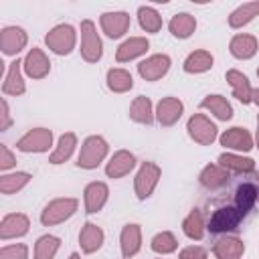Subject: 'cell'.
I'll return each mask as SVG.
<instances>
[{
  "label": "cell",
  "mask_w": 259,
  "mask_h": 259,
  "mask_svg": "<svg viewBox=\"0 0 259 259\" xmlns=\"http://www.w3.org/2000/svg\"><path fill=\"white\" fill-rule=\"evenodd\" d=\"M107 150H109L107 142L101 136H89L81 146V152H79V158H77V166L85 168V170L97 168L103 162V158L107 156Z\"/></svg>",
  "instance_id": "1"
},
{
  "label": "cell",
  "mask_w": 259,
  "mask_h": 259,
  "mask_svg": "<svg viewBox=\"0 0 259 259\" xmlns=\"http://www.w3.org/2000/svg\"><path fill=\"white\" fill-rule=\"evenodd\" d=\"M77 206H79L77 198H55L40 212V223L45 227H53V225L65 223L67 219H71L75 214Z\"/></svg>",
  "instance_id": "2"
},
{
  "label": "cell",
  "mask_w": 259,
  "mask_h": 259,
  "mask_svg": "<svg viewBox=\"0 0 259 259\" xmlns=\"http://www.w3.org/2000/svg\"><path fill=\"white\" fill-rule=\"evenodd\" d=\"M101 55H103V45L93 20H83L81 22V57L87 63H97Z\"/></svg>",
  "instance_id": "3"
},
{
  "label": "cell",
  "mask_w": 259,
  "mask_h": 259,
  "mask_svg": "<svg viewBox=\"0 0 259 259\" xmlns=\"http://www.w3.org/2000/svg\"><path fill=\"white\" fill-rule=\"evenodd\" d=\"M160 166L154 164V162H144L136 174V180H134V190H136V196L140 200H146L152 196L158 180H160Z\"/></svg>",
  "instance_id": "4"
},
{
  "label": "cell",
  "mask_w": 259,
  "mask_h": 259,
  "mask_svg": "<svg viewBox=\"0 0 259 259\" xmlns=\"http://www.w3.org/2000/svg\"><path fill=\"white\" fill-rule=\"evenodd\" d=\"M75 40H77V36H75V28L71 24H57L45 36L47 47L57 55H69L75 49Z\"/></svg>",
  "instance_id": "5"
},
{
  "label": "cell",
  "mask_w": 259,
  "mask_h": 259,
  "mask_svg": "<svg viewBox=\"0 0 259 259\" xmlns=\"http://www.w3.org/2000/svg\"><path fill=\"white\" fill-rule=\"evenodd\" d=\"M186 130H188V136H190L196 144H200V146H210V144L217 140V136H219L217 125H214L206 115H202V113H194V115L188 119Z\"/></svg>",
  "instance_id": "6"
},
{
  "label": "cell",
  "mask_w": 259,
  "mask_h": 259,
  "mask_svg": "<svg viewBox=\"0 0 259 259\" xmlns=\"http://www.w3.org/2000/svg\"><path fill=\"white\" fill-rule=\"evenodd\" d=\"M243 217L245 214L237 206H221L208 219L206 229L210 233H229V231H235L239 227V223L243 221Z\"/></svg>",
  "instance_id": "7"
},
{
  "label": "cell",
  "mask_w": 259,
  "mask_h": 259,
  "mask_svg": "<svg viewBox=\"0 0 259 259\" xmlns=\"http://www.w3.org/2000/svg\"><path fill=\"white\" fill-rule=\"evenodd\" d=\"M53 144V132L47 130V127H32L28 130L18 142H16V148L20 152H34V154H40V152H47Z\"/></svg>",
  "instance_id": "8"
},
{
  "label": "cell",
  "mask_w": 259,
  "mask_h": 259,
  "mask_svg": "<svg viewBox=\"0 0 259 259\" xmlns=\"http://www.w3.org/2000/svg\"><path fill=\"white\" fill-rule=\"evenodd\" d=\"M168 69H170V57L164 55V53L152 55V57H148L146 61H142L138 65V73L146 81H158V79H162L168 73Z\"/></svg>",
  "instance_id": "9"
},
{
  "label": "cell",
  "mask_w": 259,
  "mask_h": 259,
  "mask_svg": "<svg viewBox=\"0 0 259 259\" xmlns=\"http://www.w3.org/2000/svg\"><path fill=\"white\" fill-rule=\"evenodd\" d=\"M182 111H184V105L178 97H164L156 105V119L160 121V125L170 127L182 117Z\"/></svg>",
  "instance_id": "10"
},
{
  "label": "cell",
  "mask_w": 259,
  "mask_h": 259,
  "mask_svg": "<svg viewBox=\"0 0 259 259\" xmlns=\"http://www.w3.org/2000/svg\"><path fill=\"white\" fill-rule=\"evenodd\" d=\"M101 30L109 36V38H119L127 32L130 28V14L127 12H105L99 18Z\"/></svg>",
  "instance_id": "11"
},
{
  "label": "cell",
  "mask_w": 259,
  "mask_h": 259,
  "mask_svg": "<svg viewBox=\"0 0 259 259\" xmlns=\"http://www.w3.org/2000/svg\"><path fill=\"white\" fill-rule=\"evenodd\" d=\"M28 217L22 214V212H10L2 219L0 223V239L2 241H8V239H16V237H22L28 233Z\"/></svg>",
  "instance_id": "12"
},
{
  "label": "cell",
  "mask_w": 259,
  "mask_h": 259,
  "mask_svg": "<svg viewBox=\"0 0 259 259\" xmlns=\"http://www.w3.org/2000/svg\"><path fill=\"white\" fill-rule=\"evenodd\" d=\"M26 32L20 26H4L0 32V49L4 55H18L26 47Z\"/></svg>",
  "instance_id": "13"
},
{
  "label": "cell",
  "mask_w": 259,
  "mask_h": 259,
  "mask_svg": "<svg viewBox=\"0 0 259 259\" xmlns=\"http://www.w3.org/2000/svg\"><path fill=\"white\" fill-rule=\"evenodd\" d=\"M83 194H85V212L95 214L105 206L107 196H109V188L105 182H91L85 186Z\"/></svg>",
  "instance_id": "14"
},
{
  "label": "cell",
  "mask_w": 259,
  "mask_h": 259,
  "mask_svg": "<svg viewBox=\"0 0 259 259\" xmlns=\"http://www.w3.org/2000/svg\"><path fill=\"white\" fill-rule=\"evenodd\" d=\"M24 65V73L28 75V77H32V79H42V77H47L49 75V71H51V63H49V59H47V55L40 51V49H30L28 51V55L24 57V61H22Z\"/></svg>",
  "instance_id": "15"
},
{
  "label": "cell",
  "mask_w": 259,
  "mask_h": 259,
  "mask_svg": "<svg viewBox=\"0 0 259 259\" xmlns=\"http://www.w3.org/2000/svg\"><path fill=\"white\" fill-rule=\"evenodd\" d=\"M134 166H136V156H134L132 152H127V150H119V152H115V154L111 156V160L107 162L105 174H107L109 178H121V176L130 174V172L134 170Z\"/></svg>",
  "instance_id": "16"
},
{
  "label": "cell",
  "mask_w": 259,
  "mask_h": 259,
  "mask_svg": "<svg viewBox=\"0 0 259 259\" xmlns=\"http://www.w3.org/2000/svg\"><path fill=\"white\" fill-rule=\"evenodd\" d=\"M119 247H121L123 259H132L140 251V247H142V231H140V225L132 223V225H125L121 229Z\"/></svg>",
  "instance_id": "17"
},
{
  "label": "cell",
  "mask_w": 259,
  "mask_h": 259,
  "mask_svg": "<svg viewBox=\"0 0 259 259\" xmlns=\"http://www.w3.org/2000/svg\"><path fill=\"white\" fill-rule=\"evenodd\" d=\"M221 144L229 150L249 152L253 148V138L245 127H231L221 136Z\"/></svg>",
  "instance_id": "18"
},
{
  "label": "cell",
  "mask_w": 259,
  "mask_h": 259,
  "mask_svg": "<svg viewBox=\"0 0 259 259\" xmlns=\"http://www.w3.org/2000/svg\"><path fill=\"white\" fill-rule=\"evenodd\" d=\"M148 49H150L148 38H144V36H132V38H127V40H123L119 45V49L115 53V59H117V63H127V61H134L136 57L144 55Z\"/></svg>",
  "instance_id": "19"
},
{
  "label": "cell",
  "mask_w": 259,
  "mask_h": 259,
  "mask_svg": "<svg viewBox=\"0 0 259 259\" xmlns=\"http://www.w3.org/2000/svg\"><path fill=\"white\" fill-rule=\"evenodd\" d=\"M24 63L22 61H12L8 65V71H6V77H4V83H2V93L4 95H22L26 91V85L22 81V73H20V67Z\"/></svg>",
  "instance_id": "20"
},
{
  "label": "cell",
  "mask_w": 259,
  "mask_h": 259,
  "mask_svg": "<svg viewBox=\"0 0 259 259\" xmlns=\"http://www.w3.org/2000/svg\"><path fill=\"white\" fill-rule=\"evenodd\" d=\"M225 77H227L229 85L233 87V97H237L241 103H251L253 101V89H251V83H249L247 75H243L237 69H231V71H227Z\"/></svg>",
  "instance_id": "21"
},
{
  "label": "cell",
  "mask_w": 259,
  "mask_h": 259,
  "mask_svg": "<svg viewBox=\"0 0 259 259\" xmlns=\"http://www.w3.org/2000/svg\"><path fill=\"white\" fill-rule=\"evenodd\" d=\"M103 239H105V235L95 223H85L79 233V245H81L83 253H95L97 249H101Z\"/></svg>",
  "instance_id": "22"
},
{
  "label": "cell",
  "mask_w": 259,
  "mask_h": 259,
  "mask_svg": "<svg viewBox=\"0 0 259 259\" xmlns=\"http://www.w3.org/2000/svg\"><path fill=\"white\" fill-rule=\"evenodd\" d=\"M212 253L217 259H241L245 253V245L237 237H223L214 243Z\"/></svg>",
  "instance_id": "23"
},
{
  "label": "cell",
  "mask_w": 259,
  "mask_h": 259,
  "mask_svg": "<svg viewBox=\"0 0 259 259\" xmlns=\"http://www.w3.org/2000/svg\"><path fill=\"white\" fill-rule=\"evenodd\" d=\"M198 180H200V184H202L204 188L217 190V188H221V186L227 184V180H229V170L223 168L221 164H208V166L202 168Z\"/></svg>",
  "instance_id": "24"
},
{
  "label": "cell",
  "mask_w": 259,
  "mask_h": 259,
  "mask_svg": "<svg viewBox=\"0 0 259 259\" xmlns=\"http://www.w3.org/2000/svg\"><path fill=\"white\" fill-rule=\"evenodd\" d=\"M231 55L237 59H251L257 53V38L253 34H235L231 38Z\"/></svg>",
  "instance_id": "25"
},
{
  "label": "cell",
  "mask_w": 259,
  "mask_h": 259,
  "mask_svg": "<svg viewBox=\"0 0 259 259\" xmlns=\"http://www.w3.org/2000/svg\"><path fill=\"white\" fill-rule=\"evenodd\" d=\"M200 107L202 109H208L217 119H223V121H227V119L233 117V107L227 101V97H223V95H206L200 101Z\"/></svg>",
  "instance_id": "26"
},
{
  "label": "cell",
  "mask_w": 259,
  "mask_h": 259,
  "mask_svg": "<svg viewBox=\"0 0 259 259\" xmlns=\"http://www.w3.org/2000/svg\"><path fill=\"white\" fill-rule=\"evenodd\" d=\"M257 196H259L257 186H255L253 182H243V184H239V188H237V192H235V206H237L243 214H247V212L255 206Z\"/></svg>",
  "instance_id": "27"
},
{
  "label": "cell",
  "mask_w": 259,
  "mask_h": 259,
  "mask_svg": "<svg viewBox=\"0 0 259 259\" xmlns=\"http://www.w3.org/2000/svg\"><path fill=\"white\" fill-rule=\"evenodd\" d=\"M75 146H77V136H75L73 132L63 134V136L59 138V144H57V148L53 150L49 162H51V164H63V162H67V160L71 158Z\"/></svg>",
  "instance_id": "28"
},
{
  "label": "cell",
  "mask_w": 259,
  "mask_h": 259,
  "mask_svg": "<svg viewBox=\"0 0 259 259\" xmlns=\"http://www.w3.org/2000/svg\"><path fill=\"white\" fill-rule=\"evenodd\" d=\"M168 28H170V32H172L176 38H188V36L194 32V28H196V20H194L192 14L180 12V14H174V16H172Z\"/></svg>",
  "instance_id": "29"
},
{
  "label": "cell",
  "mask_w": 259,
  "mask_h": 259,
  "mask_svg": "<svg viewBox=\"0 0 259 259\" xmlns=\"http://www.w3.org/2000/svg\"><path fill=\"white\" fill-rule=\"evenodd\" d=\"M212 63H214V59H212V55L208 53V51H194V53H190L188 57H186V61H184V71L186 73H190V75H196V73H204V71H208L210 67H212Z\"/></svg>",
  "instance_id": "30"
},
{
  "label": "cell",
  "mask_w": 259,
  "mask_h": 259,
  "mask_svg": "<svg viewBox=\"0 0 259 259\" xmlns=\"http://www.w3.org/2000/svg\"><path fill=\"white\" fill-rule=\"evenodd\" d=\"M255 16H259V2H245V4H241L237 10L231 12V16H229V26H231V28H241V26L249 24Z\"/></svg>",
  "instance_id": "31"
},
{
  "label": "cell",
  "mask_w": 259,
  "mask_h": 259,
  "mask_svg": "<svg viewBox=\"0 0 259 259\" xmlns=\"http://www.w3.org/2000/svg\"><path fill=\"white\" fill-rule=\"evenodd\" d=\"M130 117L138 123H144V125H150L154 121V111H152V101L144 95L136 97L134 103L130 105Z\"/></svg>",
  "instance_id": "32"
},
{
  "label": "cell",
  "mask_w": 259,
  "mask_h": 259,
  "mask_svg": "<svg viewBox=\"0 0 259 259\" xmlns=\"http://www.w3.org/2000/svg\"><path fill=\"white\" fill-rule=\"evenodd\" d=\"M219 164L223 168H227L229 172H253L255 170V162L251 158H243L239 154H221L219 156Z\"/></svg>",
  "instance_id": "33"
},
{
  "label": "cell",
  "mask_w": 259,
  "mask_h": 259,
  "mask_svg": "<svg viewBox=\"0 0 259 259\" xmlns=\"http://www.w3.org/2000/svg\"><path fill=\"white\" fill-rule=\"evenodd\" d=\"M182 231L188 239H194V241H200L204 237V219L198 208H192L190 214L182 221Z\"/></svg>",
  "instance_id": "34"
},
{
  "label": "cell",
  "mask_w": 259,
  "mask_h": 259,
  "mask_svg": "<svg viewBox=\"0 0 259 259\" xmlns=\"http://www.w3.org/2000/svg\"><path fill=\"white\" fill-rule=\"evenodd\" d=\"M107 87L113 93H125L134 87V79H132L130 71H125V69H109L107 71Z\"/></svg>",
  "instance_id": "35"
},
{
  "label": "cell",
  "mask_w": 259,
  "mask_h": 259,
  "mask_svg": "<svg viewBox=\"0 0 259 259\" xmlns=\"http://www.w3.org/2000/svg\"><path fill=\"white\" fill-rule=\"evenodd\" d=\"M30 174L28 172H14V174H4L0 178V192L2 194H14L18 190H22L28 182H30Z\"/></svg>",
  "instance_id": "36"
},
{
  "label": "cell",
  "mask_w": 259,
  "mask_h": 259,
  "mask_svg": "<svg viewBox=\"0 0 259 259\" xmlns=\"http://www.w3.org/2000/svg\"><path fill=\"white\" fill-rule=\"evenodd\" d=\"M61 247V239L55 235H42L34 245V259H55Z\"/></svg>",
  "instance_id": "37"
},
{
  "label": "cell",
  "mask_w": 259,
  "mask_h": 259,
  "mask_svg": "<svg viewBox=\"0 0 259 259\" xmlns=\"http://www.w3.org/2000/svg\"><path fill=\"white\" fill-rule=\"evenodd\" d=\"M138 20L146 32H158L162 28V16L152 6H140L138 8Z\"/></svg>",
  "instance_id": "38"
},
{
  "label": "cell",
  "mask_w": 259,
  "mask_h": 259,
  "mask_svg": "<svg viewBox=\"0 0 259 259\" xmlns=\"http://www.w3.org/2000/svg\"><path fill=\"white\" fill-rule=\"evenodd\" d=\"M152 251L158 253V255H168V253H174L178 243H176V237L170 233V231H162L158 233L154 239H152Z\"/></svg>",
  "instance_id": "39"
},
{
  "label": "cell",
  "mask_w": 259,
  "mask_h": 259,
  "mask_svg": "<svg viewBox=\"0 0 259 259\" xmlns=\"http://www.w3.org/2000/svg\"><path fill=\"white\" fill-rule=\"evenodd\" d=\"M0 259H28V247L22 243L4 245L0 249Z\"/></svg>",
  "instance_id": "40"
},
{
  "label": "cell",
  "mask_w": 259,
  "mask_h": 259,
  "mask_svg": "<svg viewBox=\"0 0 259 259\" xmlns=\"http://www.w3.org/2000/svg\"><path fill=\"white\" fill-rule=\"evenodd\" d=\"M180 259H206V249L200 245H190L180 251Z\"/></svg>",
  "instance_id": "41"
},
{
  "label": "cell",
  "mask_w": 259,
  "mask_h": 259,
  "mask_svg": "<svg viewBox=\"0 0 259 259\" xmlns=\"http://www.w3.org/2000/svg\"><path fill=\"white\" fill-rule=\"evenodd\" d=\"M16 164V158L12 156V152L8 150V146L0 144V170H8Z\"/></svg>",
  "instance_id": "42"
},
{
  "label": "cell",
  "mask_w": 259,
  "mask_h": 259,
  "mask_svg": "<svg viewBox=\"0 0 259 259\" xmlns=\"http://www.w3.org/2000/svg\"><path fill=\"white\" fill-rule=\"evenodd\" d=\"M0 107H2V121H0V132H6L8 127H10V123H12V117H10V109H8V101L6 99H2V103H0Z\"/></svg>",
  "instance_id": "43"
},
{
  "label": "cell",
  "mask_w": 259,
  "mask_h": 259,
  "mask_svg": "<svg viewBox=\"0 0 259 259\" xmlns=\"http://www.w3.org/2000/svg\"><path fill=\"white\" fill-rule=\"evenodd\" d=\"M253 103L259 105V89H253Z\"/></svg>",
  "instance_id": "44"
},
{
  "label": "cell",
  "mask_w": 259,
  "mask_h": 259,
  "mask_svg": "<svg viewBox=\"0 0 259 259\" xmlns=\"http://www.w3.org/2000/svg\"><path fill=\"white\" fill-rule=\"evenodd\" d=\"M255 144H257V150H259V115H257V134H255Z\"/></svg>",
  "instance_id": "45"
},
{
  "label": "cell",
  "mask_w": 259,
  "mask_h": 259,
  "mask_svg": "<svg viewBox=\"0 0 259 259\" xmlns=\"http://www.w3.org/2000/svg\"><path fill=\"white\" fill-rule=\"evenodd\" d=\"M69 259H81V255H79V253H71Z\"/></svg>",
  "instance_id": "46"
},
{
  "label": "cell",
  "mask_w": 259,
  "mask_h": 259,
  "mask_svg": "<svg viewBox=\"0 0 259 259\" xmlns=\"http://www.w3.org/2000/svg\"><path fill=\"white\" fill-rule=\"evenodd\" d=\"M257 184H259V172H257ZM257 192H259V188H257ZM257 200H259V196H257Z\"/></svg>",
  "instance_id": "47"
},
{
  "label": "cell",
  "mask_w": 259,
  "mask_h": 259,
  "mask_svg": "<svg viewBox=\"0 0 259 259\" xmlns=\"http://www.w3.org/2000/svg\"><path fill=\"white\" fill-rule=\"evenodd\" d=\"M257 75H259V69H257Z\"/></svg>",
  "instance_id": "48"
}]
</instances>
